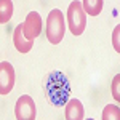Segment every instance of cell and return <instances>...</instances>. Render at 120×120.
I'll use <instances>...</instances> for the list:
<instances>
[{
    "instance_id": "cell-1",
    "label": "cell",
    "mask_w": 120,
    "mask_h": 120,
    "mask_svg": "<svg viewBox=\"0 0 120 120\" xmlns=\"http://www.w3.org/2000/svg\"><path fill=\"white\" fill-rule=\"evenodd\" d=\"M46 38L51 45H58L66 34V19L61 10H51L46 18Z\"/></svg>"
},
{
    "instance_id": "cell-2",
    "label": "cell",
    "mask_w": 120,
    "mask_h": 120,
    "mask_svg": "<svg viewBox=\"0 0 120 120\" xmlns=\"http://www.w3.org/2000/svg\"><path fill=\"white\" fill-rule=\"evenodd\" d=\"M67 26L72 35H82L86 27V13L82 7V2L74 0L67 8Z\"/></svg>"
},
{
    "instance_id": "cell-3",
    "label": "cell",
    "mask_w": 120,
    "mask_h": 120,
    "mask_svg": "<svg viewBox=\"0 0 120 120\" xmlns=\"http://www.w3.org/2000/svg\"><path fill=\"white\" fill-rule=\"evenodd\" d=\"M15 115H16V120H35L37 107L29 94H22L18 98L15 104Z\"/></svg>"
},
{
    "instance_id": "cell-4",
    "label": "cell",
    "mask_w": 120,
    "mask_h": 120,
    "mask_svg": "<svg viewBox=\"0 0 120 120\" xmlns=\"http://www.w3.org/2000/svg\"><path fill=\"white\" fill-rule=\"evenodd\" d=\"M42 29H43V21L40 18V15L37 11H30L22 22V32H24L26 38L34 42L42 34Z\"/></svg>"
},
{
    "instance_id": "cell-5",
    "label": "cell",
    "mask_w": 120,
    "mask_h": 120,
    "mask_svg": "<svg viewBox=\"0 0 120 120\" xmlns=\"http://www.w3.org/2000/svg\"><path fill=\"white\" fill-rule=\"evenodd\" d=\"M15 79H16V74H15L13 66L8 61H2L0 63V94L2 96L8 94L13 90Z\"/></svg>"
},
{
    "instance_id": "cell-6",
    "label": "cell",
    "mask_w": 120,
    "mask_h": 120,
    "mask_svg": "<svg viewBox=\"0 0 120 120\" xmlns=\"http://www.w3.org/2000/svg\"><path fill=\"white\" fill-rule=\"evenodd\" d=\"M13 43H15V48L19 53H29L32 50V46H34V42L27 40L24 32H22V22L18 24L15 32H13Z\"/></svg>"
},
{
    "instance_id": "cell-7",
    "label": "cell",
    "mask_w": 120,
    "mask_h": 120,
    "mask_svg": "<svg viewBox=\"0 0 120 120\" xmlns=\"http://www.w3.org/2000/svg\"><path fill=\"white\" fill-rule=\"evenodd\" d=\"M85 109L80 99L72 98L66 104V120H83Z\"/></svg>"
},
{
    "instance_id": "cell-8",
    "label": "cell",
    "mask_w": 120,
    "mask_h": 120,
    "mask_svg": "<svg viewBox=\"0 0 120 120\" xmlns=\"http://www.w3.org/2000/svg\"><path fill=\"white\" fill-rule=\"evenodd\" d=\"M82 7H83V10H85L86 15H90V16H98V15L101 13L102 7H104V2H102V0H83Z\"/></svg>"
},
{
    "instance_id": "cell-9",
    "label": "cell",
    "mask_w": 120,
    "mask_h": 120,
    "mask_svg": "<svg viewBox=\"0 0 120 120\" xmlns=\"http://www.w3.org/2000/svg\"><path fill=\"white\" fill-rule=\"evenodd\" d=\"M13 16V2L2 0L0 2V24H7Z\"/></svg>"
},
{
    "instance_id": "cell-10",
    "label": "cell",
    "mask_w": 120,
    "mask_h": 120,
    "mask_svg": "<svg viewBox=\"0 0 120 120\" xmlns=\"http://www.w3.org/2000/svg\"><path fill=\"white\" fill-rule=\"evenodd\" d=\"M102 120H120V107L115 104H107L102 109Z\"/></svg>"
},
{
    "instance_id": "cell-11",
    "label": "cell",
    "mask_w": 120,
    "mask_h": 120,
    "mask_svg": "<svg viewBox=\"0 0 120 120\" xmlns=\"http://www.w3.org/2000/svg\"><path fill=\"white\" fill-rule=\"evenodd\" d=\"M111 93H112V98H114L117 102H120V74H117L114 79H112Z\"/></svg>"
},
{
    "instance_id": "cell-12",
    "label": "cell",
    "mask_w": 120,
    "mask_h": 120,
    "mask_svg": "<svg viewBox=\"0 0 120 120\" xmlns=\"http://www.w3.org/2000/svg\"><path fill=\"white\" fill-rule=\"evenodd\" d=\"M112 45H114V50L120 53V24H117L115 29L112 30Z\"/></svg>"
},
{
    "instance_id": "cell-13",
    "label": "cell",
    "mask_w": 120,
    "mask_h": 120,
    "mask_svg": "<svg viewBox=\"0 0 120 120\" xmlns=\"http://www.w3.org/2000/svg\"><path fill=\"white\" fill-rule=\"evenodd\" d=\"M86 120H93V119H86Z\"/></svg>"
}]
</instances>
